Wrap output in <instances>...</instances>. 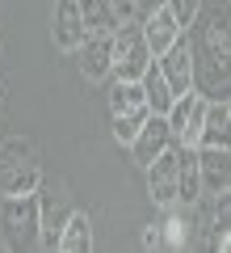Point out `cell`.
Instances as JSON below:
<instances>
[{"label": "cell", "instance_id": "1", "mask_svg": "<svg viewBox=\"0 0 231 253\" xmlns=\"http://www.w3.org/2000/svg\"><path fill=\"white\" fill-rule=\"evenodd\" d=\"M198 34L189 38L194 46V93L227 97V17L223 13H198Z\"/></svg>", "mask_w": 231, "mask_h": 253}, {"label": "cell", "instance_id": "2", "mask_svg": "<svg viewBox=\"0 0 231 253\" xmlns=\"http://www.w3.org/2000/svg\"><path fill=\"white\" fill-rule=\"evenodd\" d=\"M147 114L151 110L143 101L139 81H118V76H109V118H114V139L118 144H131Z\"/></svg>", "mask_w": 231, "mask_h": 253}, {"label": "cell", "instance_id": "3", "mask_svg": "<svg viewBox=\"0 0 231 253\" xmlns=\"http://www.w3.org/2000/svg\"><path fill=\"white\" fill-rule=\"evenodd\" d=\"M0 228L13 249H38V203L34 194H17V199L0 203Z\"/></svg>", "mask_w": 231, "mask_h": 253}, {"label": "cell", "instance_id": "4", "mask_svg": "<svg viewBox=\"0 0 231 253\" xmlns=\"http://www.w3.org/2000/svg\"><path fill=\"white\" fill-rule=\"evenodd\" d=\"M147 63H151V51L143 42L139 21H122L114 30V72L109 76H118V81H139Z\"/></svg>", "mask_w": 231, "mask_h": 253}, {"label": "cell", "instance_id": "5", "mask_svg": "<svg viewBox=\"0 0 231 253\" xmlns=\"http://www.w3.org/2000/svg\"><path fill=\"white\" fill-rule=\"evenodd\" d=\"M164 215L151 219L147 232H143V249H189V241H194V224H189V207H160Z\"/></svg>", "mask_w": 231, "mask_h": 253}, {"label": "cell", "instance_id": "6", "mask_svg": "<svg viewBox=\"0 0 231 253\" xmlns=\"http://www.w3.org/2000/svg\"><path fill=\"white\" fill-rule=\"evenodd\" d=\"M34 203H38V249H55L63 219L71 215L67 194H63V190H55V186H42V181H38Z\"/></svg>", "mask_w": 231, "mask_h": 253}, {"label": "cell", "instance_id": "7", "mask_svg": "<svg viewBox=\"0 0 231 253\" xmlns=\"http://www.w3.org/2000/svg\"><path fill=\"white\" fill-rule=\"evenodd\" d=\"M202 110H206V97L202 93H181L177 101L168 106V131H172V144L181 148H198V135H202Z\"/></svg>", "mask_w": 231, "mask_h": 253}, {"label": "cell", "instance_id": "8", "mask_svg": "<svg viewBox=\"0 0 231 253\" xmlns=\"http://www.w3.org/2000/svg\"><path fill=\"white\" fill-rule=\"evenodd\" d=\"M156 68L164 72V81H168V89L177 97L181 93H194V46H189V30H181L177 42L164 55H156Z\"/></svg>", "mask_w": 231, "mask_h": 253}, {"label": "cell", "instance_id": "9", "mask_svg": "<svg viewBox=\"0 0 231 253\" xmlns=\"http://www.w3.org/2000/svg\"><path fill=\"white\" fill-rule=\"evenodd\" d=\"M143 173H147V199L156 207H177V144H168L156 161H147Z\"/></svg>", "mask_w": 231, "mask_h": 253}, {"label": "cell", "instance_id": "10", "mask_svg": "<svg viewBox=\"0 0 231 253\" xmlns=\"http://www.w3.org/2000/svg\"><path fill=\"white\" fill-rule=\"evenodd\" d=\"M198 181H202V199L206 194H227L231 190V152L227 148H210V144H198Z\"/></svg>", "mask_w": 231, "mask_h": 253}, {"label": "cell", "instance_id": "11", "mask_svg": "<svg viewBox=\"0 0 231 253\" xmlns=\"http://www.w3.org/2000/svg\"><path fill=\"white\" fill-rule=\"evenodd\" d=\"M76 59H80V72L84 81H109L114 72V34H84V42L76 46Z\"/></svg>", "mask_w": 231, "mask_h": 253}, {"label": "cell", "instance_id": "12", "mask_svg": "<svg viewBox=\"0 0 231 253\" xmlns=\"http://www.w3.org/2000/svg\"><path fill=\"white\" fill-rule=\"evenodd\" d=\"M172 144V131H168V118L164 114H147L143 118V126L134 131V139L126 148H131V156H134V165H147V161H156V156L164 152V148Z\"/></svg>", "mask_w": 231, "mask_h": 253}, {"label": "cell", "instance_id": "13", "mask_svg": "<svg viewBox=\"0 0 231 253\" xmlns=\"http://www.w3.org/2000/svg\"><path fill=\"white\" fill-rule=\"evenodd\" d=\"M51 42L59 51H76L84 42V17H80V4L76 0H55L51 9Z\"/></svg>", "mask_w": 231, "mask_h": 253}, {"label": "cell", "instance_id": "14", "mask_svg": "<svg viewBox=\"0 0 231 253\" xmlns=\"http://www.w3.org/2000/svg\"><path fill=\"white\" fill-rule=\"evenodd\" d=\"M139 30H143V42H147L151 59L164 55L172 42H177V34H181V26H177V17L168 13V4H160V9H151L147 17H139Z\"/></svg>", "mask_w": 231, "mask_h": 253}, {"label": "cell", "instance_id": "15", "mask_svg": "<svg viewBox=\"0 0 231 253\" xmlns=\"http://www.w3.org/2000/svg\"><path fill=\"white\" fill-rule=\"evenodd\" d=\"M231 106H227V97H210L206 101V110H202V135H198V144H210V148H227V139H231Z\"/></svg>", "mask_w": 231, "mask_h": 253}, {"label": "cell", "instance_id": "16", "mask_svg": "<svg viewBox=\"0 0 231 253\" xmlns=\"http://www.w3.org/2000/svg\"><path fill=\"white\" fill-rule=\"evenodd\" d=\"M42 173H38V161H17L0 169V194L4 199H17V194H34Z\"/></svg>", "mask_w": 231, "mask_h": 253}, {"label": "cell", "instance_id": "17", "mask_svg": "<svg viewBox=\"0 0 231 253\" xmlns=\"http://www.w3.org/2000/svg\"><path fill=\"white\" fill-rule=\"evenodd\" d=\"M139 89H143V101H147V110H151V114H168V106L177 101V93L168 89V81H164V72L156 68V59H151L147 68H143Z\"/></svg>", "mask_w": 231, "mask_h": 253}, {"label": "cell", "instance_id": "18", "mask_svg": "<svg viewBox=\"0 0 231 253\" xmlns=\"http://www.w3.org/2000/svg\"><path fill=\"white\" fill-rule=\"evenodd\" d=\"M55 249H59V253H84V249H93V219L84 215V211H71V215L63 219V228H59Z\"/></svg>", "mask_w": 231, "mask_h": 253}, {"label": "cell", "instance_id": "19", "mask_svg": "<svg viewBox=\"0 0 231 253\" xmlns=\"http://www.w3.org/2000/svg\"><path fill=\"white\" fill-rule=\"evenodd\" d=\"M76 4H80V17H84V34H114L122 26L109 0H76Z\"/></svg>", "mask_w": 231, "mask_h": 253}, {"label": "cell", "instance_id": "20", "mask_svg": "<svg viewBox=\"0 0 231 253\" xmlns=\"http://www.w3.org/2000/svg\"><path fill=\"white\" fill-rule=\"evenodd\" d=\"M164 4H168V13L177 17L181 30H189L198 21V13H202V0H164Z\"/></svg>", "mask_w": 231, "mask_h": 253}, {"label": "cell", "instance_id": "21", "mask_svg": "<svg viewBox=\"0 0 231 253\" xmlns=\"http://www.w3.org/2000/svg\"><path fill=\"white\" fill-rule=\"evenodd\" d=\"M118 13V21H134V0H109Z\"/></svg>", "mask_w": 231, "mask_h": 253}, {"label": "cell", "instance_id": "22", "mask_svg": "<svg viewBox=\"0 0 231 253\" xmlns=\"http://www.w3.org/2000/svg\"><path fill=\"white\" fill-rule=\"evenodd\" d=\"M160 4H164V0H134V21L147 17V13H151V9H160Z\"/></svg>", "mask_w": 231, "mask_h": 253}, {"label": "cell", "instance_id": "23", "mask_svg": "<svg viewBox=\"0 0 231 253\" xmlns=\"http://www.w3.org/2000/svg\"><path fill=\"white\" fill-rule=\"evenodd\" d=\"M0 114H4V89H0Z\"/></svg>", "mask_w": 231, "mask_h": 253}]
</instances>
